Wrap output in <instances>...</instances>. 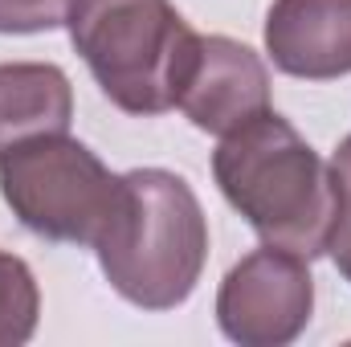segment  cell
I'll return each instance as SVG.
<instances>
[{"instance_id": "obj_4", "label": "cell", "mask_w": 351, "mask_h": 347, "mask_svg": "<svg viewBox=\"0 0 351 347\" xmlns=\"http://www.w3.org/2000/svg\"><path fill=\"white\" fill-rule=\"evenodd\" d=\"M0 192L25 229L94 250L119 208L123 176H110L86 143L58 131L0 152Z\"/></svg>"}, {"instance_id": "obj_5", "label": "cell", "mask_w": 351, "mask_h": 347, "mask_svg": "<svg viewBox=\"0 0 351 347\" xmlns=\"http://www.w3.org/2000/svg\"><path fill=\"white\" fill-rule=\"evenodd\" d=\"M311 307L315 278L306 258L265 246L225 274L217 294V323L241 347H282L306 331Z\"/></svg>"}, {"instance_id": "obj_6", "label": "cell", "mask_w": 351, "mask_h": 347, "mask_svg": "<svg viewBox=\"0 0 351 347\" xmlns=\"http://www.w3.org/2000/svg\"><path fill=\"white\" fill-rule=\"evenodd\" d=\"M180 110L208 135H229L254 115L269 110L265 62L233 37H200Z\"/></svg>"}, {"instance_id": "obj_11", "label": "cell", "mask_w": 351, "mask_h": 347, "mask_svg": "<svg viewBox=\"0 0 351 347\" xmlns=\"http://www.w3.org/2000/svg\"><path fill=\"white\" fill-rule=\"evenodd\" d=\"M66 16L70 0H0V33H45Z\"/></svg>"}, {"instance_id": "obj_3", "label": "cell", "mask_w": 351, "mask_h": 347, "mask_svg": "<svg viewBox=\"0 0 351 347\" xmlns=\"http://www.w3.org/2000/svg\"><path fill=\"white\" fill-rule=\"evenodd\" d=\"M66 29L119 110L164 115L180 106L200 33L168 0H74Z\"/></svg>"}, {"instance_id": "obj_2", "label": "cell", "mask_w": 351, "mask_h": 347, "mask_svg": "<svg viewBox=\"0 0 351 347\" xmlns=\"http://www.w3.org/2000/svg\"><path fill=\"white\" fill-rule=\"evenodd\" d=\"M94 254L106 282L143 311L180 307L208 258V225L196 192L164 168L123 176L119 208Z\"/></svg>"}, {"instance_id": "obj_1", "label": "cell", "mask_w": 351, "mask_h": 347, "mask_svg": "<svg viewBox=\"0 0 351 347\" xmlns=\"http://www.w3.org/2000/svg\"><path fill=\"white\" fill-rule=\"evenodd\" d=\"M213 176L265 246L306 261L327 254L335 225L331 164H323V156L282 115L262 110L221 135Z\"/></svg>"}, {"instance_id": "obj_12", "label": "cell", "mask_w": 351, "mask_h": 347, "mask_svg": "<svg viewBox=\"0 0 351 347\" xmlns=\"http://www.w3.org/2000/svg\"><path fill=\"white\" fill-rule=\"evenodd\" d=\"M70 8H74V0H70Z\"/></svg>"}, {"instance_id": "obj_8", "label": "cell", "mask_w": 351, "mask_h": 347, "mask_svg": "<svg viewBox=\"0 0 351 347\" xmlns=\"http://www.w3.org/2000/svg\"><path fill=\"white\" fill-rule=\"evenodd\" d=\"M74 119V90L58 66L41 62H12L0 66V152L37 139L58 135Z\"/></svg>"}, {"instance_id": "obj_10", "label": "cell", "mask_w": 351, "mask_h": 347, "mask_svg": "<svg viewBox=\"0 0 351 347\" xmlns=\"http://www.w3.org/2000/svg\"><path fill=\"white\" fill-rule=\"evenodd\" d=\"M331 184H335V225H331L327 254L335 261V270L351 282V135L339 143L331 160Z\"/></svg>"}, {"instance_id": "obj_9", "label": "cell", "mask_w": 351, "mask_h": 347, "mask_svg": "<svg viewBox=\"0 0 351 347\" xmlns=\"http://www.w3.org/2000/svg\"><path fill=\"white\" fill-rule=\"evenodd\" d=\"M37 311H41V294L33 270L0 250V347L25 344L37 331Z\"/></svg>"}, {"instance_id": "obj_7", "label": "cell", "mask_w": 351, "mask_h": 347, "mask_svg": "<svg viewBox=\"0 0 351 347\" xmlns=\"http://www.w3.org/2000/svg\"><path fill=\"white\" fill-rule=\"evenodd\" d=\"M265 49L290 78L327 82L351 74V0H274Z\"/></svg>"}]
</instances>
